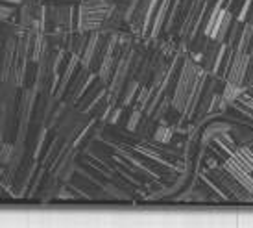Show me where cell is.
I'll list each match as a JSON object with an SVG mask.
<instances>
[{"label":"cell","instance_id":"14","mask_svg":"<svg viewBox=\"0 0 253 228\" xmlns=\"http://www.w3.org/2000/svg\"><path fill=\"white\" fill-rule=\"evenodd\" d=\"M102 189L107 193V197H111V199H117V200H129V193L122 187V185H115L113 182H106V184L102 185Z\"/></svg>","mask_w":253,"mask_h":228},{"label":"cell","instance_id":"3","mask_svg":"<svg viewBox=\"0 0 253 228\" xmlns=\"http://www.w3.org/2000/svg\"><path fill=\"white\" fill-rule=\"evenodd\" d=\"M250 59H252L250 52L235 49L231 67H229V72H227V76H225V82H231L235 86H244V84H246V72H248Z\"/></svg>","mask_w":253,"mask_h":228},{"label":"cell","instance_id":"12","mask_svg":"<svg viewBox=\"0 0 253 228\" xmlns=\"http://www.w3.org/2000/svg\"><path fill=\"white\" fill-rule=\"evenodd\" d=\"M214 141H216L218 147L224 150L225 154H229V156H231L233 152L237 150V143L233 141V137L229 136V130H225V132H220V134L214 137Z\"/></svg>","mask_w":253,"mask_h":228},{"label":"cell","instance_id":"19","mask_svg":"<svg viewBox=\"0 0 253 228\" xmlns=\"http://www.w3.org/2000/svg\"><path fill=\"white\" fill-rule=\"evenodd\" d=\"M222 9H224V6H220L218 2H214V6H212L211 13H209V17H207V21H205V24H204V36H207V37L211 36L212 26H214V22H216L218 15L222 13Z\"/></svg>","mask_w":253,"mask_h":228},{"label":"cell","instance_id":"25","mask_svg":"<svg viewBox=\"0 0 253 228\" xmlns=\"http://www.w3.org/2000/svg\"><path fill=\"white\" fill-rule=\"evenodd\" d=\"M246 84H248V86H253V57H252V59H250V65H248Z\"/></svg>","mask_w":253,"mask_h":228},{"label":"cell","instance_id":"5","mask_svg":"<svg viewBox=\"0 0 253 228\" xmlns=\"http://www.w3.org/2000/svg\"><path fill=\"white\" fill-rule=\"evenodd\" d=\"M170 6H172V0H161L159 6H157V11L154 15V21H152V28H150V34H148V41H157L161 32H165V24H167V19H169V11Z\"/></svg>","mask_w":253,"mask_h":228},{"label":"cell","instance_id":"22","mask_svg":"<svg viewBox=\"0 0 253 228\" xmlns=\"http://www.w3.org/2000/svg\"><path fill=\"white\" fill-rule=\"evenodd\" d=\"M42 176H44V167L41 165V169H37V172H36V178L32 180V184H30V191L26 193V197H34V193L39 189V185H41V180H42Z\"/></svg>","mask_w":253,"mask_h":228},{"label":"cell","instance_id":"13","mask_svg":"<svg viewBox=\"0 0 253 228\" xmlns=\"http://www.w3.org/2000/svg\"><path fill=\"white\" fill-rule=\"evenodd\" d=\"M63 141H65V139H61L59 136H54V139L50 141V147L46 149V152H44V158L41 160L42 167H46L48 164H52V160L57 156V152H59V149H61Z\"/></svg>","mask_w":253,"mask_h":228},{"label":"cell","instance_id":"20","mask_svg":"<svg viewBox=\"0 0 253 228\" xmlns=\"http://www.w3.org/2000/svg\"><path fill=\"white\" fill-rule=\"evenodd\" d=\"M142 114H144V112H142L141 108L135 106V104H133V108H131V115H129V119H127V124H126V128L129 130V132H135V130H137V126L141 124Z\"/></svg>","mask_w":253,"mask_h":228},{"label":"cell","instance_id":"26","mask_svg":"<svg viewBox=\"0 0 253 228\" xmlns=\"http://www.w3.org/2000/svg\"><path fill=\"white\" fill-rule=\"evenodd\" d=\"M246 22H250L253 26V4H252V11H250V15H248V21Z\"/></svg>","mask_w":253,"mask_h":228},{"label":"cell","instance_id":"17","mask_svg":"<svg viewBox=\"0 0 253 228\" xmlns=\"http://www.w3.org/2000/svg\"><path fill=\"white\" fill-rule=\"evenodd\" d=\"M242 93H244V86H235V84H231V82H225L222 97H224V100L227 102V104H233Z\"/></svg>","mask_w":253,"mask_h":228},{"label":"cell","instance_id":"8","mask_svg":"<svg viewBox=\"0 0 253 228\" xmlns=\"http://www.w3.org/2000/svg\"><path fill=\"white\" fill-rule=\"evenodd\" d=\"M220 49H222V43L220 41H214V39H209L207 41V47L204 50V59H202V67H204L207 72H212L214 69V63H216V57L220 54Z\"/></svg>","mask_w":253,"mask_h":228},{"label":"cell","instance_id":"15","mask_svg":"<svg viewBox=\"0 0 253 228\" xmlns=\"http://www.w3.org/2000/svg\"><path fill=\"white\" fill-rule=\"evenodd\" d=\"M172 136H174V128H170L169 124L161 122L154 132V141L161 143V145H169L172 141Z\"/></svg>","mask_w":253,"mask_h":228},{"label":"cell","instance_id":"6","mask_svg":"<svg viewBox=\"0 0 253 228\" xmlns=\"http://www.w3.org/2000/svg\"><path fill=\"white\" fill-rule=\"evenodd\" d=\"M233 22H235V19H233L231 9L224 7L222 13L218 15L214 26H212V32H211V36H209V39H214V41L224 43L225 39H227V34H229V30H231Z\"/></svg>","mask_w":253,"mask_h":228},{"label":"cell","instance_id":"24","mask_svg":"<svg viewBox=\"0 0 253 228\" xmlns=\"http://www.w3.org/2000/svg\"><path fill=\"white\" fill-rule=\"evenodd\" d=\"M122 112H124V106H115L111 110V114H109V117H107V124H117L120 119V115H122Z\"/></svg>","mask_w":253,"mask_h":228},{"label":"cell","instance_id":"18","mask_svg":"<svg viewBox=\"0 0 253 228\" xmlns=\"http://www.w3.org/2000/svg\"><path fill=\"white\" fill-rule=\"evenodd\" d=\"M46 136H48V128L42 124L41 128H39V132H37L36 141H34V149H32V158H34V160H37L39 154H41L42 147H44V141H46Z\"/></svg>","mask_w":253,"mask_h":228},{"label":"cell","instance_id":"11","mask_svg":"<svg viewBox=\"0 0 253 228\" xmlns=\"http://www.w3.org/2000/svg\"><path fill=\"white\" fill-rule=\"evenodd\" d=\"M233 106L237 108L242 115H246V117H250V119L253 121V97L242 93L239 99L233 102Z\"/></svg>","mask_w":253,"mask_h":228},{"label":"cell","instance_id":"10","mask_svg":"<svg viewBox=\"0 0 253 228\" xmlns=\"http://www.w3.org/2000/svg\"><path fill=\"white\" fill-rule=\"evenodd\" d=\"M252 43H253V26L250 22H244L242 24V28H240V36H239V43L235 49L239 50H244V52H250L252 49Z\"/></svg>","mask_w":253,"mask_h":228},{"label":"cell","instance_id":"4","mask_svg":"<svg viewBox=\"0 0 253 228\" xmlns=\"http://www.w3.org/2000/svg\"><path fill=\"white\" fill-rule=\"evenodd\" d=\"M224 167H225V171L229 172L233 178L237 180L250 195H253V172L250 171L248 167H244L235 156L227 158L224 162Z\"/></svg>","mask_w":253,"mask_h":228},{"label":"cell","instance_id":"7","mask_svg":"<svg viewBox=\"0 0 253 228\" xmlns=\"http://www.w3.org/2000/svg\"><path fill=\"white\" fill-rule=\"evenodd\" d=\"M89 34L91 32H82V30H74L69 36V43H67V52L71 56H82L85 50V45L89 41Z\"/></svg>","mask_w":253,"mask_h":228},{"label":"cell","instance_id":"23","mask_svg":"<svg viewBox=\"0 0 253 228\" xmlns=\"http://www.w3.org/2000/svg\"><path fill=\"white\" fill-rule=\"evenodd\" d=\"M252 4H253V0H244L242 9H240V13L237 15V21H239L240 24H244V22L248 21V15H250V11H252Z\"/></svg>","mask_w":253,"mask_h":228},{"label":"cell","instance_id":"21","mask_svg":"<svg viewBox=\"0 0 253 228\" xmlns=\"http://www.w3.org/2000/svg\"><path fill=\"white\" fill-rule=\"evenodd\" d=\"M19 11V6H13V4H6V2H0V22L9 21L15 13Z\"/></svg>","mask_w":253,"mask_h":228},{"label":"cell","instance_id":"1","mask_svg":"<svg viewBox=\"0 0 253 228\" xmlns=\"http://www.w3.org/2000/svg\"><path fill=\"white\" fill-rule=\"evenodd\" d=\"M113 9H115V0H82L78 4L76 30L82 32L102 30Z\"/></svg>","mask_w":253,"mask_h":228},{"label":"cell","instance_id":"9","mask_svg":"<svg viewBox=\"0 0 253 228\" xmlns=\"http://www.w3.org/2000/svg\"><path fill=\"white\" fill-rule=\"evenodd\" d=\"M141 82L137 78H131L126 82V86H124V89H122V99H120V106H131V102L135 100V97H137V93H139V89H141Z\"/></svg>","mask_w":253,"mask_h":228},{"label":"cell","instance_id":"16","mask_svg":"<svg viewBox=\"0 0 253 228\" xmlns=\"http://www.w3.org/2000/svg\"><path fill=\"white\" fill-rule=\"evenodd\" d=\"M170 108H172V95H170V93H165L161 102H159V106L155 108L154 115H152V121H161V119H165V115L169 114Z\"/></svg>","mask_w":253,"mask_h":228},{"label":"cell","instance_id":"2","mask_svg":"<svg viewBox=\"0 0 253 228\" xmlns=\"http://www.w3.org/2000/svg\"><path fill=\"white\" fill-rule=\"evenodd\" d=\"M202 72H207V71H205L198 61H194L192 56L183 57L181 72H179V78H177L174 93H172V108H174L176 112H179L181 115H183V112H185L189 95L192 93V89L196 86V82Z\"/></svg>","mask_w":253,"mask_h":228}]
</instances>
